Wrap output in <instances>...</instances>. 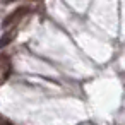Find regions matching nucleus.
<instances>
[{
    "label": "nucleus",
    "mask_w": 125,
    "mask_h": 125,
    "mask_svg": "<svg viewBox=\"0 0 125 125\" xmlns=\"http://www.w3.org/2000/svg\"><path fill=\"white\" fill-rule=\"evenodd\" d=\"M29 12V7H26V5H22V7H19V9H16L12 14H9L4 21H2V28L4 29H7V28H10V26H14V24H17L26 14Z\"/></svg>",
    "instance_id": "f257e3e1"
},
{
    "label": "nucleus",
    "mask_w": 125,
    "mask_h": 125,
    "mask_svg": "<svg viewBox=\"0 0 125 125\" xmlns=\"http://www.w3.org/2000/svg\"><path fill=\"white\" fill-rule=\"evenodd\" d=\"M14 36H16V33L14 31H9V33H5L2 38H0V48H5L12 40H14Z\"/></svg>",
    "instance_id": "f03ea898"
},
{
    "label": "nucleus",
    "mask_w": 125,
    "mask_h": 125,
    "mask_svg": "<svg viewBox=\"0 0 125 125\" xmlns=\"http://www.w3.org/2000/svg\"><path fill=\"white\" fill-rule=\"evenodd\" d=\"M0 125H12L10 122H7L5 118H2V116H0Z\"/></svg>",
    "instance_id": "20e7f679"
},
{
    "label": "nucleus",
    "mask_w": 125,
    "mask_h": 125,
    "mask_svg": "<svg viewBox=\"0 0 125 125\" xmlns=\"http://www.w3.org/2000/svg\"><path fill=\"white\" fill-rule=\"evenodd\" d=\"M7 63V55H0V69Z\"/></svg>",
    "instance_id": "7ed1b4c3"
},
{
    "label": "nucleus",
    "mask_w": 125,
    "mask_h": 125,
    "mask_svg": "<svg viewBox=\"0 0 125 125\" xmlns=\"http://www.w3.org/2000/svg\"><path fill=\"white\" fill-rule=\"evenodd\" d=\"M10 2H16V0H5V4H10Z\"/></svg>",
    "instance_id": "39448f33"
}]
</instances>
